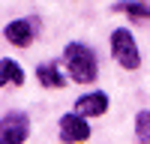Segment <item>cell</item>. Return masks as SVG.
<instances>
[{"label":"cell","instance_id":"cell-1","mask_svg":"<svg viewBox=\"0 0 150 144\" xmlns=\"http://www.w3.org/2000/svg\"><path fill=\"white\" fill-rule=\"evenodd\" d=\"M63 60H66V69L75 84H93L99 75V63H96V54L90 45L84 42H69L63 48Z\"/></svg>","mask_w":150,"mask_h":144},{"label":"cell","instance_id":"cell-8","mask_svg":"<svg viewBox=\"0 0 150 144\" xmlns=\"http://www.w3.org/2000/svg\"><path fill=\"white\" fill-rule=\"evenodd\" d=\"M6 84H24V69L15 63V60L9 57H0V87H6Z\"/></svg>","mask_w":150,"mask_h":144},{"label":"cell","instance_id":"cell-3","mask_svg":"<svg viewBox=\"0 0 150 144\" xmlns=\"http://www.w3.org/2000/svg\"><path fill=\"white\" fill-rule=\"evenodd\" d=\"M30 135V117L24 111H9L0 117V144H21Z\"/></svg>","mask_w":150,"mask_h":144},{"label":"cell","instance_id":"cell-7","mask_svg":"<svg viewBox=\"0 0 150 144\" xmlns=\"http://www.w3.org/2000/svg\"><path fill=\"white\" fill-rule=\"evenodd\" d=\"M36 78H39V84H42V87H51V90L66 87V78L60 75L57 63H39V66H36Z\"/></svg>","mask_w":150,"mask_h":144},{"label":"cell","instance_id":"cell-2","mask_svg":"<svg viewBox=\"0 0 150 144\" xmlns=\"http://www.w3.org/2000/svg\"><path fill=\"white\" fill-rule=\"evenodd\" d=\"M111 54L123 69H138L141 66V54H138V45H135V36L126 27H117L111 33Z\"/></svg>","mask_w":150,"mask_h":144},{"label":"cell","instance_id":"cell-10","mask_svg":"<svg viewBox=\"0 0 150 144\" xmlns=\"http://www.w3.org/2000/svg\"><path fill=\"white\" fill-rule=\"evenodd\" d=\"M135 138L150 144V111H141L135 117Z\"/></svg>","mask_w":150,"mask_h":144},{"label":"cell","instance_id":"cell-6","mask_svg":"<svg viewBox=\"0 0 150 144\" xmlns=\"http://www.w3.org/2000/svg\"><path fill=\"white\" fill-rule=\"evenodd\" d=\"M75 111L84 114L87 120H90V117H102V114L108 111V96H105L102 90L84 93V96H78V99H75Z\"/></svg>","mask_w":150,"mask_h":144},{"label":"cell","instance_id":"cell-5","mask_svg":"<svg viewBox=\"0 0 150 144\" xmlns=\"http://www.w3.org/2000/svg\"><path fill=\"white\" fill-rule=\"evenodd\" d=\"M90 138V123L84 114H63L60 117V141H87Z\"/></svg>","mask_w":150,"mask_h":144},{"label":"cell","instance_id":"cell-4","mask_svg":"<svg viewBox=\"0 0 150 144\" xmlns=\"http://www.w3.org/2000/svg\"><path fill=\"white\" fill-rule=\"evenodd\" d=\"M36 33H39V18H15V21H9L6 30H3L6 42L15 45V48H27V45H33Z\"/></svg>","mask_w":150,"mask_h":144},{"label":"cell","instance_id":"cell-9","mask_svg":"<svg viewBox=\"0 0 150 144\" xmlns=\"http://www.w3.org/2000/svg\"><path fill=\"white\" fill-rule=\"evenodd\" d=\"M114 9L123 12V15H129L132 21H150V6L144 0H120Z\"/></svg>","mask_w":150,"mask_h":144}]
</instances>
